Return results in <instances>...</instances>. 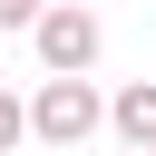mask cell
I'll list each match as a JSON object with an SVG mask.
<instances>
[{
	"label": "cell",
	"mask_w": 156,
	"mask_h": 156,
	"mask_svg": "<svg viewBox=\"0 0 156 156\" xmlns=\"http://www.w3.org/2000/svg\"><path fill=\"white\" fill-rule=\"evenodd\" d=\"M146 156H156V146H146Z\"/></svg>",
	"instance_id": "obj_6"
},
{
	"label": "cell",
	"mask_w": 156,
	"mask_h": 156,
	"mask_svg": "<svg viewBox=\"0 0 156 156\" xmlns=\"http://www.w3.org/2000/svg\"><path fill=\"white\" fill-rule=\"evenodd\" d=\"M49 20V0H0V29H39Z\"/></svg>",
	"instance_id": "obj_5"
},
{
	"label": "cell",
	"mask_w": 156,
	"mask_h": 156,
	"mask_svg": "<svg viewBox=\"0 0 156 156\" xmlns=\"http://www.w3.org/2000/svg\"><path fill=\"white\" fill-rule=\"evenodd\" d=\"M107 127L127 136V156H146V146H156V78H127V88L107 98Z\"/></svg>",
	"instance_id": "obj_3"
},
{
	"label": "cell",
	"mask_w": 156,
	"mask_h": 156,
	"mask_svg": "<svg viewBox=\"0 0 156 156\" xmlns=\"http://www.w3.org/2000/svg\"><path fill=\"white\" fill-rule=\"evenodd\" d=\"M98 127H107V98H98V78H39V98H29V146H58V156H78Z\"/></svg>",
	"instance_id": "obj_1"
},
{
	"label": "cell",
	"mask_w": 156,
	"mask_h": 156,
	"mask_svg": "<svg viewBox=\"0 0 156 156\" xmlns=\"http://www.w3.org/2000/svg\"><path fill=\"white\" fill-rule=\"evenodd\" d=\"M29 49H39V68H49V78H88V68H98V49H107V29H98V10H88V0H49V20L29 29Z\"/></svg>",
	"instance_id": "obj_2"
},
{
	"label": "cell",
	"mask_w": 156,
	"mask_h": 156,
	"mask_svg": "<svg viewBox=\"0 0 156 156\" xmlns=\"http://www.w3.org/2000/svg\"><path fill=\"white\" fill-rule=\"evenodd\" d=\"M20 146H29V98L0 88V156H20Z\"/></svg>",
	"instance_id": "obj_4"
}]
</instances>
